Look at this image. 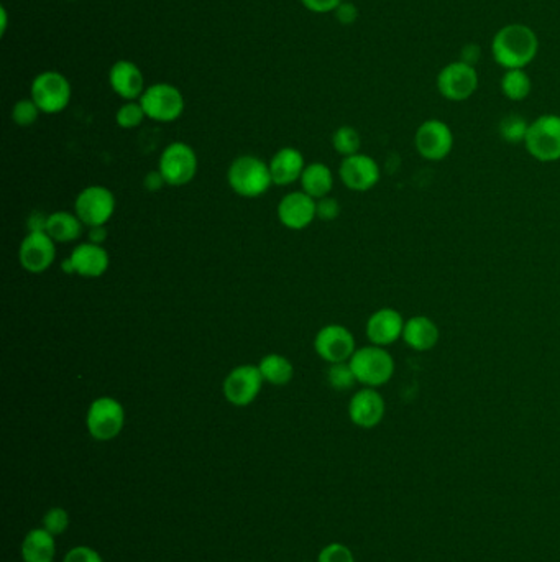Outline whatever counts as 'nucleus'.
<instances>
[{
	"mask_svg": "<svg viewBox=\"0 0 560 562\" xmlns=\"http://www.w3.org/2000/svg\"><path fill=\"white\" fill-rule=\"evenodd\" d=\"M494 63L506 69H526L539 53L538 33L526 23H508L492 40Z\"/></svg>",
	"mask_w": 560,
	"mask_h": 562,
	"instance_id": "nucleus-1",
	"label": "nucleus"
},
{
	"mask_svg": "<svg viewBox=\"0 0 560 562\" xmlns=\"http://www.w3.org/2000/svg\"><path fill=\"white\" fill-rule=\"evenodd\" d=\"M228 186L242 198H260L273 184L270 165L253 155H242L230 163Z\"/></svg>",
	"mask_w": 560,
	"mask_h": 562,
	"instance_id": "nucleus-2",
	"label": "nucleus"
},
{
	"mask_svg": "<svg viewBox=\"0 0 560 562\" xmlns=\"http://www.w3.org/2000/svg\"><path fill=\"white\" fill-rule=\"evenodd\" d=\"M349 363L357 383L369 388H378L387 385L395 375V359L380 345L370 343L357 349Z\"/></svg>",
	"mask_w": 560,
	"mask_h": 562,
	"instance_id": "nucleus-3",
	"label": "nucleus"
},
{
	"mask_svg": "<svg viewBox=\"0 0 560 562\" xmlns=\"http://www.w3.org/2000/svg\"><path fill=\"white\" fill-rule=\"evenodd\" d=\"M524 147L534 160L554 163L560 160V115H539L529 122Z\"/></svg>",
	"mask_w": 560,
	"mask_h": 562,
	"instance_id": "nucleus-4",
	"label": "nucleus"
},
{
	"mask_svg": "<svg viewBox=\"0 0 560 562\" xmlns=\"http://www.w3.org/2000/svg\"><path fill=\"white\" fill-rule=\"evenodd\" d=\"M145 115L155 122L170 124L178 120L184 112V95L170 83H156L147 87L138 99Z\"/></svg>",
	"mask_w": 560,
	"mask_h": 562,
	"instance_id": "nucleus-5",
	"label": "nucleus"
},
{
	"mask_svg": "<svg viewBox=\"0 0 560 562\" xmlns=\"http://www.w3.org/2000/svg\"><path fill=\"white\" fill-rule=\"evenodd\" d=\"M71 85L58 71H43L31 81L30 97L39 105L41 114H59L71 101Z\"/></svg>",
	"mask_w": 560,
	"mask_h": 562,
	"instance_id": "nucleus-6",
	"label": "nucleus"
},
{
	"mask_svg": "<svg viewBox=\"0 0 560 562\" xmlns=\"http://www.w3.org/2000/svg\"><path fill=\"white\" fill-rule=\"evenodd\" d=\"M480 76L476 67L457 59L439 71L436 87L439 94L450 103H464L476 93Z\"/></svg>",
	"mask_w": 560,
	"mask_h": 562,
	"instance_id": "nucleus-7",
	"label": "nucleus"
},
{
	"mask_svg": "<svg viewBox=\"0 0 560 562\" xmlns=\"http://www.w3.org/2000/svg\"><path fill=\"white\" fill-rule=\"evenodd\" d=\"M125 424V410L122 403L112 397H101L89 405L86 428L95 441H112L117 438Z\"/></svg>",
	"mask_w": 560,
	"mask_h": 562,
	"instance_id": "nucleus-8",
	"label": "nucleus"
},
{
	"mask_svg": "<svg viewBox=\"0 0 560 562\" xmlns=\"http://www.w3.org/2000/svg\"><path fill=\"white\" fill-rule=\"evenodd\" d=\"M158 172L168 186H184L198 173V155L188 143H172L163 150Z\"/></svg>",
	"mask_w": 560,
	"mask_h": 562,
	"instance_id": "nucleus-9",
	"label": "nucleus"
},
{
	"mask_svg": "<svg viewBox=\"0 0 560 562\" xmlns=\"http://www.w3.org/2000/svg\"><path fill=\"white\" fill-rule=\"evenodd\" d=\"M114 212V192L105 186H87L75 201V214L89 229L105 226L112 219Z\"/></svg>",
	"mask_w": 560,
	"mask_h": 562,
	"instance_id": "nucleus-10",
	"label": "nucleus"
},
{
	"mask_svg": "<svg viewBox=\"0 0 560 562\" xmlns=\"http://www.w3.org/2000/svg\"><path fill=\"white\" fill-rule=\"evenodd\" d=\"M454 132L444 120L428 119L419 125L414 134V147L429 162H442L454 150Z\"/></svg>",
	"mask_w": 560,
	"mask_h": 562,
	"instance_id": "nucleus-11",
	"label": "nucleus"
},
{
	"mask_svg": "<svg viewBox=\"0 0 560 562\" xmlns=\"http://www.w3.org/2000/svg\"><path fill=\"white\" fill-rule=\"evenodd\" d=\"M263 381L258 365H238L227 373L222 393L230 405L242 408L257 400Z\"/></svg>",
	"mask_w": 560,
	"mask_h": 562,
	"instance_id": "nucleus-12",
	"label": "nucleus"
},
{
	"mask_svg": "<svg viewBox=\"0 0 560 562\" xmlns=\"http://www.w3.org/2000/svg\"><path fill=\"white\" fill-rule=\"evenodd\" d=\"M314 351L329 365L349 362L357 351L355 337L345 326H324L314 337Z\"/></svg>",
	"mask_w": 560,
	"mask_h": 562,
	"instance_id": "nucleus-13",
	"label": "nucleus"
},
{
	"mask_svg": "<svg viewBox=\"0 0 560 562\" xmlns=\"http://www.w3.org/2000/svg\"><path fill=\"white\" fill-rule=\"evenodd\" d=\"M57 258V242L45 230L29 232L22 240L19 250L20 265L30 273H43Z\"/></svg>",
	"mask_w": 560,
	"mask_h": 562,
	"instance_id": "nucleus-14",
	"label": "nucleus"
},
{
	"mask_svg": "<svg viewBox=\"0 0 560 562\" xmlns=\"http://www.w3.org/2000/svg\"><path fill=\"white\" fill-rule=\"evenodd\" d=\"M339 176L349 190L367 192L380 182V166L369 155L357 153L343 158L339 168Z\"/></svg>",
	"mask_w": 560,
	"mask_h": 562,
	"instance_id": "nucleus-15",
	"label": "nucleus"
},
{
	"mask_svg": "<svg viewBox=\"0 0 560 562\" xmlns=\"http://www.w3.org/2000/svg\"><path fill=\"white\" fill-rule=\"evenodd\" d=\"M109 263V252L102 245L84 242L75 247L69 258L63 262V272L83 278H99L107 272Z\"/></svg>",
	"mask_w": 560,
	"mask_h": 562,
	"instance_id": "nucleus-16",
	"label": "nucleus"
},
{
	"mask_svg": "<svg viewBox=\"0 0 560 562\" xmlns=\"http://www.w3.org/2000/svg\"><path fill=\"white\" fill-rule=\"evenodd\" d=\"M387 411V403L377 388L363 387L357 391L349 403V418L355 426L371 429L378 426Z\"/></svg>",
	"mask_w": 560,
	"mask_h": 562,
	"instance_id": "nucleus-17",
	"label": "nucleus"
},
{
	"mask_svg": "<svg viewBox=\"0 0 560 562\" xmlns=\"http://www.w3.org/2000/svg\"><path fill=\"white\" fill-rule=\"evenodd\" d=\"M316 218V200L304 191L288 192L278 204V219L286 229H306Z\"/></svg>",
	"mask_w": 560,
	"mask_h": 562,
	"instance_id": "nucleus-18",
	"label": "nucleus"
},
{
	"mask_svg": "<svg viewBox=\"0 0 560 562\" xmlns=\"http://www.w3.org/2000/svg\"><path fill=\"white\" fill-rule=\"evenodd\" d=\"M406 319L395 308H380L367 321V337L373 345L388 347L403 337Z\"/></svg>",
	"mask_w": 560,
	"mask_h": 562,
	"instance_id": "nucleus-19",
	"label": "nucleus"
},
{
	"mask_svg": "<svg viewBox=\"0 0 560 562\" xmlns=\"http://www.w3.org/2000/svg\"><path fill=\"white\" fill-rule=\"evenodd\" d=\"M109 85L124 101H138L147 89L142 69L129 59H119L111 67Z\"/></svg>",
	"mask_w": 560,
	"mask_h": 562,
	"instance_id": "nucleus-20",
	"label": "nucleus"
},
{
	"mask_svg": "<svg viewBox=\"0 0 560 562\" xmlns=\"http://www.w3.org/2000/svg\"><path fill=\"white\" fill-rule=\"evenodd\" d=\"M401 339L416 352H429L439 343L440 329L428 316H413L404 323Z\"/></svg>",
	"mask_w": 560,
	"mask_h": 562,
	"instance_id": "nucleus-21",
	"label": "nucleus"
},
{
	"mask_svg": "<svg viewBox=\"0 0 560 562\" xmlns=\"http://www.w3.org/2000/svg\"><path fill=\"white\" fill-rule=\"evenodd\" d=\"M268 165H270L273 184H278V186H288L291 183L301 180V174L306 168L303 153L293 147H285L278 150Z\"/></svg>",
	"mask_w": 560,
	"mask_h": 562,
	"instance_id": "nucleus-22",
	"label": "nucleus"
},
{
	"mask_svg": "<svg viewBox=\"0 0 560 562\" xmlns=\"http://www.w3.org/2000/svg\"><path fill=\"white\" fill-rule=\"evenodd\" d=\"M20 553L23 562H53L57 556L55 536L45 528H35L25 534Z\"/></svg>",
	"mask_w": 560,
	"mask_h": 562,
	"instance_id": "nucleus-23",
	"label": "nucleus"
},
{
	"mask_svg": "<svg viewBox=\"0 0 560 562\" xmlns=\"http://www.w3.org/2000/svg\"><path fill=\"white\" fill-rule=\"evenodd\" d=\"M84 224L77 218L76 214L67 210H57L53 214H48L47 232L49 237L57 244H71L76 242L83 234Z\"/></svg>",
	"mask_w": 560,
	"mask_h": 562,
	"instance_id": "nucleus-24",
	"label": "nucleus"
},
{
	"mask_svg": "<svg viewBox=\"0 0 560 562\" xmlns=\"http://www.w3.org/2000/svg\"><path fill=\"white\" fill-rule=\"evenodd\" d=\"M301 188L314 200H323L333 188V174L327 165L321 162L306 165L301 174Z\"/></svg>",
	"mask_w": 560,
	"mask_h": 562,
	"instance_id": "nucleus-25",
	"label": "nucleus"
},
{
	"mask_svg": "<svg viewBox=\"0 0 560 562\" xmlns=\"http://www.w3.org/2000/svg\"><path fill=\"white\" fill-rule=\"evenodd\" d=\"M258 370L262 373L266 383H271L275 387H283L286 383L293 380L295 367L289 362V359L280 353H268L260 362Z\"/></svg>",
	"mask_w": 560,
	"mask_h": 562,
	"instance_id": "nucleus-26",
	"label": "nucleus"
},
{
	"mask_svg": "<svg viewBox=\"0 0 560 562\" xmlns=\"http://www.w3.org/2000/svg\"><path fill=\"white\" fill-rule=\"evenodd\" d=\"M502 94L513 101L521 103L528 99L532 91V79L526 69H506L500 81Z\"/></svg>",
	"mask_w": 560,
	"mask_h": 562,
	"instance_id": "nucleus-27",
	"label": "nucleus"
},
{
	"mask_svg": "<svg viewBox=\"0 0 560 562\" xmlns=\"http://www.w3.org/2000/svg\"><path fill=\"white\" fill-rule=\"evenodd\" d=\"M333 150L342 155L343 158L360 153L361 138L357 129L351 125L339 127L333 135Z\"/></svg>",
	"mask_w": 560,
	"mask_h": 562,
	"instance_id": "nucleus-28",
	"label": "nucleus"
},
{
	"mask_svg": "<svg viewBox=\"0 0 560 562\" xmlns=\"http://www.w3.org/2000/svg\"><path fill=\"white\" fill-rule=\"evenodd\" d=\"M528 129H529V122L522 115L518 114L506 115L498 125L500 137L503 138L504 142L511 143V145L524 143L526 135H528Z\"/></svg>",
	"mask_w": 560,
	"mask_h": 562,
	"instance_id": "nucleus-29",
	"label": "nucleus"
},
{
	"mask_svg": "<svg viewBox=\"0 0 560 562\" xmlns=\"http://www.w3.org/2000/svg\"><path fill=\"white\" fill-rule=\"evenodd\" d=\"M145 117L147 115H145L140 101H125V104L120 105L115 114V122L120 129L132 130L138 125H142Z\"/></svg>",
	"mask_w": 560,
	"mask_h": 562,
	"instance_id": "nucleus-30",
	"label": "nucleus"
},
{
	"mask_svg": "<svg viewBox=\"0 0 560 562\" xmlns=\"http://www.w3.org/2000/svg\"><path fill=\"white\" fill-rule=\"evenodd\" d=\"M327 380L333 390L339 391L351 390V387L357 383L349 362L333 363L327 372Z\"/></svg>",
	"mask_w": 560,
	"mask_h": 562,
	"instance_id": "nucleus-31",
	"label": "nucleus"
},
{
	"mask_svg": "<svg viewBox=\"0 0 560 562\" xmlns=\"http://www.w3.org/2000/svg\"><path fill=\"white\" fill-rule=\"evenodd\" d=\"M40 114L41 111L31 97L20 99L12 109V120L19 127H30L39 120Z\"/></svg>",
	"mask_w": 560,
	"mask_h": 562,
	"instance_id": "nucleus-32",
	"label": "nucleus"
},
{
	"mask_svg": "<svg viewBox=\"0 0 560 562\" xmlns=\"http://www.w3.org/2000/svg\"><path fill=\"white\" fill-rule=\"evenodd\" d=\"M69 526V515L67 510L61 506H53L49 508L45 516H43V528L48 533L53 536H59L65 533Z\"/></svg>",
	"mask_w": 560,
	"mask_h": 562,
	"instance_id": "nucleus-33",
	"label": "nucleus"
},
{
	"mask_svg": "<svg viewBox=\"0 0 560 562\" xmlns=\"http://www.w3.org/2000/svg\"><path fill=\"white\" fill-rule=\"evenodd\" d=\"M317 562H355L353 554L345 544H327L319 553Z\"/></svg>",
	"mask_w": 560,
	"mask_h": 562,
	"instance_id": "nucleus-34",
	"label": "nucleus"
},
{
	"mask_svg": "<svg viewBox=\"0 0 560 562\" xmlns=\"http://www.w3.org/2000/svg\"><path fill=\"white\" fill-rule=\"evenodd\" d=\"M316 214L321 220H335L341 214V204L331 196H325L323 200L316 201Z\"/></svg>",
	"mask_w": 560,
	"mask_h": 562,
	"instance_id": "nucleus-35",
	"label": "nucleus"
},
{
	"mask_svg": "<svg viewBox=\"0 0 560 562\" xmlns=\"http://www.w3.org/2000/svg\"><path fill=\"white\" fill-rule=\"evenodd\" d=\"M63 562H104V559L89 546H75L67 551Z\"/></svg>",
	"mask_w": 560,
	"mask_h": 562,
	"instance_id": "nucleus-36",
	"label": "nucleus"
},
{
	"mask_svg": "<svg viewBox=\"0 0 560 562\" xmlns=\"http://www.w3.org/2000/svg\"><path fill=\"white\" fill-rule=\"evenodd\" d=\"M343 0H301L306 9L314 13H329L335 12Z\"/></svg>",
	"mask_w": 560,
	"mask_h": 562,
	"instance_id": "nucleus-37",
	"label": "nucleus"
},
{
	"mask_svg": "<svg viewBox=\"0 0 560 562\" xmlns=\"http://www.w3.org/2000/svg\"><path fill=\"white\" fill-rule=\"evenodd\" d=\"M333 13H335V19L339 20L342 25H351L359 19V9L351 2H345V0Z\"/></svg>",
	"mask_w": 560,
	"mask_h": 562,
	"instance_id": "nucleus-38",
	"label": "nucleus"
},
{
	"mask_svg": "<svg viewBox=\"0 0 560 562\" xmlns=\"http://www.w3.org/2000/svg\"><path fill=\"white\" fill-rule=\"evenodd\" d=\"M480 57H482V49H480V47H476L474 43H470V45H466V47L462 48L460 61H464L467 65H472V67H475V65H476V61L480 59Z\"/></svg>",
	"mask_w": 560,
	"mask_h": 562,
	"instance_id": "nucleus-39",
	"label": "nucleus"
},
{
	"mask_svg": "<svg viewBox=\"0 0 560 562\" xmlns=\"http://www.w3.org/2000/svg\"><path fill=\"white\" fill-rule=\"evenodd\" d=\"M166 184L164 182V178L162 176V173L158 172H150L147 174V178H145V186H147V190L148 191H160L163 186Z\"/></svg>",
	"mask_w": 560,
	"mask_h": 562,
	"instance_id": "nucleus-40",
	"label": "nucleus"
},
{
	"mask_svg": "<svg viewBox=\"0 0 560 562\" xmlns=\"http://www.w3.org/2000/svg\"><path fill=\"white\" fill-rule=\"evenodd\" d=\"M107 238V230L105 226H99V227H91L89 229V242L97 244V245H102Z\"/></svg>",
	"mask_w": 560,
	"mask_h": 562,
	"instance_id": "nucleus-41",
	"label": "nucleus"
},
{
	"mask_svg": "<svg viewBox=\"0 0 560 562\" xmlns=\"http://www.w3.org/2000/svg\"><path fill=\"white\" fill-rule=\"evenodd\" d=\"M0 15H2V25H0V31H2V35L5 33V30H7V23H9V20H7V10L0 9Z\"/></svg>",
	"mask_w": 560,
	"mask_h": 562,
	"instance_id": "nucleus-42",
	"label": "nucleus"
},
{
	"mask_svg": "<svg viewBox=\"0 0 560 562\" xmlns=\"http://www.w3.org/2000/svg\"><path fill=\"white\" fill-rule=\"evenodd\" d=\"M69 2H73V0H69Z\"/></svg>",
	"mask_w": 560,
	"mask_h": 562,
	"instance_id": "nucleus-43",
	"label": "nucleus"
}]
</instances>
